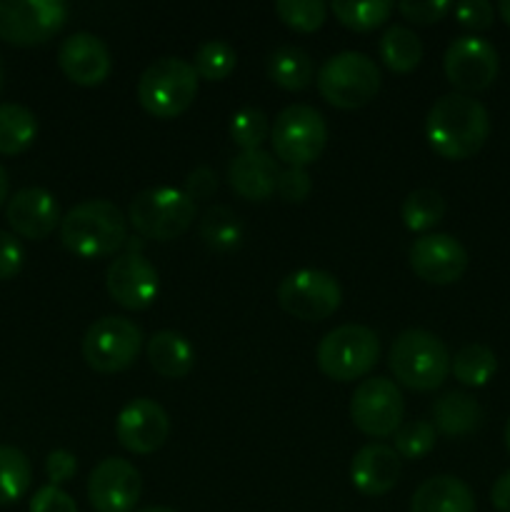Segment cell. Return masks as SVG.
<instances>
[{"label": "cell", "instance_id": "1", "mask_svg": "<svg viewBox=\"0 0 510 512\" xmlns=\"http://www.w3.org/2000/svg\"><path fill=\"white\" fill-rule=\"evenodd\" d=\"M490 135V115L480 100L463 93H448L430 108L425 138L445 160L473 158Z\"/></svg>", "mask_w": 510, "mask_h": 512}, {"label": "cell", "instance_id": "2", "mask_svg": "<svg viewBox=\"0 0 510 512\" xmlns=\"http://www.w3.org/2000/svg\"><path fill=\"white\" fill-rule=\"evenodd\" d=\"M60 240L78 258H105L128 240V218L110 200H85L60 220Z\"/></svg>", "mask_w": 510, "mask_h": 512}, {"label": "cell", "instance_id": "3", "mask_svg": "<svg viewBox=\"0 0 510 512\" xmlns=\"http://www.w3.org/2000/svg\"><path fill=\"white\" fill-rule=\"evenodd\" d=\"M450 360L453 358L443 340L420 328L403 330L388 355L395 380L418 393H430L445 383L450 373Z\"/></svg>", "mask_w": 510, "mask_h": 512}, {"label": "cell", "instance_id": "4", "mask_svg": "<svg viewBox=\"0 0 510 512\" xmlns=\"http://www.w3.org/2000/svg\"><path fill=\"white\" fill-rule=\"evenodd\" d=\"M193 63L183 58H160L143 70L138 80V100L153 118L170 120L183 115L198 95Z\"/></svg>", "mask_w": 510, "mask_h": 512}, {"label": "cell", "instance_id": "5", "mask_svg": "<svg viewBox=\"0 0 510 512\" xmlns=\"http://www.w3.org/2000/svg\"><path fill=\"white\" fill-rule=\"evenodd\" d=\"M315 83L325 103L340 110H355L378 95L380 68L365 53L345 50L320 65Z\"/></svg>", "mask_w": 510, "mask_h": 512}, {"label": "cell", "instance_id": "6", "mask_svg": "<svg viewBox=\"0 0 510 512\" xmlns=\"http://www.w3.org/2000/svg\"><path fill=\"white\" fill-rule=\"evenodd\" d=\"M193 200L178 188H150L135 195L128 205V223L135 233L150 240H175L195 223Z\"/></svg>", "mask_w": 510, "mask_h": 512}, {"label": "cell", "instance_id": "7", "mask_svg": "<svg viewBox=\"0 0 510 512\" xmlns=\"http://www.w3.org/2000/svg\"><path fill=\"white\" fill-rule=\"evenodd\" d=\"M380 358V340L375 330L365 325H340L330 330L318 345V368L323 375L338 383H350L363 375H368L375 368Z\"/></svg>", "mask_w": 510, "mask_h": 512}, {"label": "cell", "instance_id": "8", "mask_svg": "<svg viewBox=\"0 0 510 512\" xmlns=\"http://www.w3.org/2000/svg\"><path fill=\"white\" fill-rule=\"evenodd\" d=\"M270 143L278 160H283L288 168H308L323 155L328 125L320 110L303 103L288 105L275 118Z\"/></svg>", "mask_w": 510, "mask_h": 512}, {"label": "cell", "instance_id": "9", "mask_svg": "<svg viewBox=\"0 0 510 512\" xmlns=\"http://www.w3.org/2000/svg\"><path fill=\"white\" fill-rule=\"evenodd\" d=\"M143 348V333L138 325L120 315L100 318L85 330L83 358L95 373H120L130 368Z\"/></svg>", "mask_w": 510, "mask_h": 512}, {"label": "cell", "instance_id": "10", "mask_svg": "<svg viewBox=\"0 0 510 512\" xmlns=\"http://www.w3.org/2000/svg\"><path fill=\"white\" fill-rule=\"evenodd\" d=\"M68 23L60 0H0V40L20 48L48 43Z\"/></svg>", "mask_w": 510, "mask_h": 512}, {"label": "cell", "instance_id": "11", "mask_svg": "<svg viewBox=\"0 0 510 512\" xmlns=\"http://www.w3.org/2000/svg\"><path fill=\"white\" fill-rule=\"evenodd\" d=\"M343 290L335 275L325 270L303 268L285 275L283 283L278 285V303L293 318L315 323L325 320L340 308Z\"/></svg>", "mask_w": 510, "mask_h": 512}, {"label": "cell", "instance_id": "12", "mask_svg": "<svg viewBox=\"0 0 510 512\" xmlns=\"http://www.w3.org/2000/svg\"><path fill=\"white\" fill-rule=\"evenodd\" d=\"M403 413V393L388 378L363 380L350 398V418L355 428L370 438H390L398 433Z\"/></svg>", "mask_w": 510, "mask_h": 512}, {"label": "cell", "instance_id": "13", "mask_svg": "<svg viewBox=\"0 0 510 512\" xmlns=\"http://www.w3.org/2000/svg\"><path fill=\"white\" fill-rule=\"evenodd\" d=\"M498 68V50L478 35L455 38L443 55L445 78L463 95L490 88L498 78Z\"/></svg>", "mask_w": 510, "mask_h": 512}, {"label": "cell", "instance_id": "14", "mask_svg": "<svg viewBox=\"0 0 510 512\" xmlns=\"http://www.w3.org/2000/svg\"><path fill=\"white\" fill-rule=\"evenodd\" d=\"M413 273L430 285H453L468 268V253L453 235L428 233L415 240L408 250Z\"/></svg>", "mask_w": 510, "mask_h": 512}, {"label": "cell", "instance_id": "15", "mask_svg": "<svg viewBox=\"0 0 510 512\" xmlns=\"http://www.w3.org/2000/svg\"><path fill=\"white\" fill-rule=\"evenodd\" d=\"M105 288L120 308L145 310L158 298V270L138 250H128L108 265Z\"/></svg>", "mask_w": 510, "mask_h": 512}, {"label": "cell", "instance_id": "16", "mask_svg": "<svg viewBox=\"0 0 510 512\" xmlns=\"http://www.w3.org/2000/svg\"><path fill=\"white\" fill-rule=\"evenodd\" d=\"M143 480L135 465L120 458H105L88 478V500L95 512H133Z\"/></svg>", "mask_w": 510, "mask_h": 512}, {"label": "cell", "instance_id": "17", "mask_svg": "<svg viewBox=\"0 0 510 512\" xmlns=\"http://www.w3.org/2000/svg\"><path fill=\"white\" fill-rule=\"evenodd\" d=\"M115 435L128 453L150 455L168 440L170 418L155 400L135 398L118 413Z\"/></svg>", "mask_w": 510, "mask_h": 512}, {"label": "cell", "instance_id": "18", "mask_svg": "<svg viewBox=\"0 0 510 512\" xmlns=\"http://www.w3.org/2000/svg\"><path fill=\"white\" fill-rule=\"evenodd\" d=\"M58 65L65 78L83 88H95L105 83L113 70L110 50L98 35L93 33H73L60 43Z\"/></svg>", "mask_w": 510, "mask_h": 512}, {"label": "cell", "instance_id": "19", "mask_svg": "<svg viewBox=\"0 0 510 512\" xmlns=\"http://www.w3.org/2000/svg\"><path fill=\"white\" fill-rule=\"evenodd\" d=\"M10 228L28 240H43L60 225V205L45 188H23L8 200L5 208Z\"/></svg>", "mask_w": 510, "mask_h": 512}, {"label": "cell", "instance_id": "20", "mask_svg": "<svg viewBox=\"0 0 510 512\" xmlns=\"http://www.w3.org/2000/svg\"><path fill=\"white\" fill-rule=\"evenodd\" d=\"M400 455L383 443H370L353 455L350 480L368 498H380L398 485Z\"/></svg>", "mask_w": 510, "mask_h": 512}, {"label": "cell", "instance_id": "21", "mask_svg": "<svg viewBox=\"0 0 510 512\" xmlns=\"http://www.w3.org/2000/svg\"><path fill=\"white\" fill-rule=\"evenodd\" d=\"M280 168L265 150H243L228 165V183L235 193L250 203H263L275 193Z\"/></svg>", "mask_w": 510, "mask_h": 512}, {"label": "cell", "instance_id": "22", "mask_svg": "<svg viewBox=\"0 0 510 512\" xmlns=\"http://www.w3.org/2000/svg\"><path fill=\"white\" fill-rule=\"evenodd\" d=\"M410 512H475V495L460 478L435 475L415 490Z\"/></svg>", "mask_w": 510, "mask_h": 512}, {"label": "cell", "instance_id": "23", "mask_svg": "<svg viewBox=\"0 0 510 512\" xmlns=\"http://www.w3.org/2000/svg\"><path fill=\"white\" fill-rule=\"evenodd\" d=\"M483 423V408L478 400L468 393H445L433 403V428L450 438H463L475 433Z\"/></svg>", "mask_w": 510, "mask_h": 512}, {"label": "cell", "instance_id": "24", "mask_svg": "<svg viewBox=\"0 0 510 512\" xmlns=\"http://www.w3.org/2000/svg\"><path fill=\"white\" fill-rule=\"evenodd\" d=\"M148 360L155 373L168 380H178L193 370L195 350L185 335L175 330H160L148 340Z\"/></svg>", "mask_w": 510, "mask_h": 512}, {"label": "cell", "instance_id": "25", "mask_svg": "<svg viewBox=\"0 0 510 512\" xmlns=\"http://www.w3.org/2000/svg\"><path fill=\"white\" fill-rule=\"evenodd\" d=\"M268 75L278 88L283 90H305L313 83V60L298 45H283L268 58Z\"/></svg>", "mask_w": 510, "mask_h": 512}, {"label": "cell", "instance_id": "26", "mask_svg": "<svg viewBox=\"0 0 510 512\" xmlns=\"http://www.w3.org/2000/svg\"><path fill=\"white\" fill-rule=\"evenodd\" d=\"M380 60L393 73H410L423 60V43L418 35L405 25H390L380 38Z\"/></svg>", "mask_w": 510, "mask_h": 512}, {"label": "cell", "instance_id": "27", "mask_svg": "<svg viewBox=\"0 0 510 512\" xmlns=\"http://www.w3.org/2000/svg\"><path fill=\"white\" fill-rule=\"evenodd\" d=\"M38 120L20 103H0V153L18 155L33 145Z\"/></svg>", "mask_w": 510, "mask_h": 512}, {"label": "cell", "instance_id": "28", "mask_svg": "<svg viewBox=\"0 0 510 512\" xmlns=\"http://www.w3.org/2000/svg\"><path fill=\"white\" fill-rule=\"evenodd\" d=\"M200 240L215 253H230L243 243V225L238 215L225 205H213L203 213L198 225Z\"/></svg>", "mask_w": 510, "mask_h": 512}, {"label": "cell", "instance_id": "29", "mask_svg": "<svg viewBox=\"0 0 510 512\" xmlns=\"http://www.w3.org/2000/svg\"><path fill=\"white\" fill-rule=\"evenodd\" d=\"M450 370L458 383L468 385V388H483L498 370V358L488 345L468 343L450 360Z\"/></svg>", "mask_w": 510, "mask_h": 512}, {"label": "cell", "instance_id": "30", "mask_svg": "<svg viewBox=\"0 0 510 512\" xmlns=\"http://www.w3.org/2000/svg\"><path fill=\"white\" fill-rule=\"evenodd\" d=\"M33 468L23 450L0 445V505H13L28 493Z\"/></svg>", "mask_w": 510, "mask_h": 512}, {"label": "cell", "instance_id": "31", "mask_svg": "<svg viewBox=\"0 0 510 512\" xmlns=\"http://www.w3.org/2000/svg\"><path fill=\"white\" fill-rule=\"evenodd\" d=\"M400 215H403V223L408 230H413V233H428V230H433L443 220L445 200L438 190L418 188L403 200Z\"/></svg>", "mask_w": 510, "mask_h": 512}, {"label": "cell", "instance_id": "32", "mask_svg": "<svg viewBox=\"0 0 510 512\" xmlns=\"http://www.w3.org/2000/svg\"><path fill=\"white\" fill-rule=\"evenodd\" d=\"M335 18L350 30H358V33H368L375 30L378 25H383L390 18V13L395 10L393 3H385V0H365V3H348V0H335L330 5Z\"/></svg>", "mask_w": 510, "mask_h": 512}, {"label": "cell", "instance_id": "33", "mask_svg": "<svg viewBox=\"0 0 510 512\" xmlns=\"http://www.w3.org/2000/svg\"><path fill=\"white\" fill-rule=\"evenodd\" d=\"M235 63H238V55H235V48L225 40H208V43L200 45L195 50L193 68L200 78L205 80H225L235 70Z\"/></svg>", "mask_w": 510, "mask_h": 512}, {"label": "cell", "instance_id": "34", "mask_svg": "<svg viewBox=\"0 0 510 512\" xmlns=\"http://www.w3.org/2000/svg\"><path fill=\"white\" fill-rule=\"evenodd\" d=\"M275 13L288 28L298 30V33H313L325 23L328 5L320 0H278Z\"/></svg>", "mask_w": 510, "mask_h": 512}, {"label": "cell", "instance_id": "35", "mask_svg": "<svg viewBox=\"0 0 510 512\" xmlns=\"http://www.w3.org/2000/svg\"><path fill=\"white\" fill-rule=\"evenodd\" d=\"M268 133V115L260 108H243L230 120V138L240 150H258Z\"/></svg>", "mask_w": 510, "mask_h": 512}, {"label": "cell", "instance_id": "36", "mask_svg": "<svg viewBox=\"0 0 510 512\" xmlns=\"http://www.w3.org/2000/svg\"><path fill=\"white\" fill-rule=\"evenodd\" d=\"M435 448V428L433 423L415 420L403 425L395 433V453L405 460H418Z\"/></svg>", "mask_w": 510, "mask_h": 512}, {"label": "cell", "instance_id": "37", "mask_svg": "<svg viewBox=\"0 0 510 512\" xmlns=\"http://www.w3.org/2000/svg\"><path fill=\"white\" fill-rule=\"evenodd\" d=\"M310 175L305 168H285L280 170L278 185H275V193L285 200V203H303L310 195Z\"/></svg>", "mask_w": 510, "mask_h": 512}, {"label": "cell", "instance_id": "38", "mask_svg": "<svg viewBox=\"0 0 510 512\" xmlns=\"http://www.w3.org/2000/svg\"><path fill=\"white\" fill-rule=\"evenodd\" d=\"M455 20H458L463 28L468 30H485L493 23L495 8L488 3V0H465V3H458L453 8Z\"/></svg>", "mask_w": 510, "mask_h": 512}, {"label": "cell", "instance_id": "39", "mask_svg": "<svg viewBox=\"0 0 510 512\" xmlns=\"http://www.w3.org/2000/svg\"><path fill=\"white\" fill-rule=\"evenodd\" d=\"M30 512H78V505L58 485H43L30 500Z\"/></svg>", "mask_w": 510, "mask_h": 512}, {"label": "cell", "instance_id": "40", "mask_svg": "<svg viewBox=\"0 0 510 512\" xmlns=\"http://www.w3.org/2000/svg\"><path fill=\"white\" fill-rule=\"evenodd\" d=\"M398 10L405 18L413 20V23L430 25L443 20L445 15L453 10V5H450L448 0H423V3H400Z\"/></svg>", "mask_w": 510, "mask_h": 512}, {"label": "cell", "instance_id": "41", "mask_svg": "<svg viewBox=\"0 0 510 512\" xmlns=\"http://www.w3.org/2000/svg\"><path fill=\"white\" fill-rule=\"evenodd\" d=\"M23 245L18 243V238L5 230H0V280H10L20 273L23 268Z\"/></svg>", "mask_w": 510, "mask_h": 512}, {"label": "cell", "instance_id": "42", "mask_svg": "<svg viewBox=\"0 0 510 512\" xmlns=\"http://www.w3.org/2000/svg\"><path fill=\"white\" fill-rule=\"evenodd\" d=\"M75 470H78V460L68 450H53L48 455V460H45V473H48L50 485L68 483L75 475Z\"/></svg>", "mask_w": 510, "mask_h": 512}, {"label": "cell", "instance_id": "43", "mask_svg": "<svg viewBox=\"0 0 510 512\" xmlns=\"http://www.w3.org/2000/svg\"><path fill=\"white\" fill-rule=\"evenodd\" d=\"M215 190H218V175L210 168H195L193 173H188V178H185L183 193L188 195L193 203L195 200H208Z\"/></svg>", "mask_w": 510, "mask_h": 512}, {"label": "cell", "instance_id": "44", "mask_svg": "<svg viewBox=\"0 0 510 512\" xmlns=\"http://www.w3.org/2000/svg\"><path fill=\"white\" fill-rule=\"evenodd\" d=\"M490 503L498 512H510V470L500 475L490 490Z\"/></svg>", "mask_w": 510, "mask_h": 512}, {"label": "cell", "instance_id": "45", "mask_svg": "<svg viewBox=\"0 0 510 512\" xmlns=\"http://www.w3.org/2000/svg\"><path fill=\"white\" fill-rule=\"evenodd\" d=\"M8 200V173H5V168L0 165V205Z\"/></svg>", "mask_w": 510, "mask_h": 512}, {"label": "cell", "instance_id": "46", "mask_svg": "<svg viewBox=\"0 0 510 512\" xmlns=\"http://www.w3.org/2000/svg\"><path fill=\"white\" fill-rule=\"evenodd\" d=\"M498 13L503 15L505 23L510 25V0H500V3H498Z\"/></svg>", "mask_w": 510, "mask_h": 512}, {"label": "cell", "instance_id": "47", "mask_svg": "<svg viewBox=\"0 0 510 512\" xmlns=\"http://www.w3.org/2000/svg\"><path fill=\"white\" fill-rule=\"evenodd\" d=\"M505 448H508V453H510V420H508V425H505Z\"/></svg>", "mask_w": 510, "mask_h": 512}, {"label": "cell", "instance_id": "48", "mask_svg": "<svg viewBox=\"0 0 510 512\" xmlns=\"http://www.w3.org/2000/svg\"><path fill=\"white\" fill-rule=\"evenodd\" d=\"M138 512H175V510H170V508H143Z\"/></svg>", "mask_w": 510, "mask_h": 512}, {"label": "cell", "instance_id": "49", "mask_svg": "<svg viewBox=\"0 0 510 512\" xmlns=\"http://www.w3.org/2000/svg\"><path fill=\"white\" fill-rule=\"evenodd\" d=\"M3 80H5V73H3V60H0V90H3Z\"/></svg>", "mask_w": 510, "mask_h": 512}]
</instances>
